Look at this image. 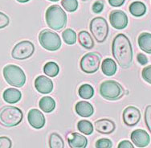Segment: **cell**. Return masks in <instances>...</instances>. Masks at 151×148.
<instances>
[{
	"label": "cell",
	"instance_id": "cell-11",
	"mask_svg": "<svg viewBox=\"0 0 151 148\" xmlns=\"http://www.w3.org/2000/svg\"><path fill=\"white\" fill-rule=\"evenodd\" d=\"M141 112L134 106H128L123 111L122 118L125 125L128 126H134L139 122L141 119Z\"/></svg>",
	"mask_w": 151,
	"mask_h": 148
},
{
	"label": "cell",
	"instance_id": "cell-26",
	"mask_svg": "<svg viewBox=\"0 0 151 148\" xmlns=\"http://www.w3.org/2000/svg\"><path fill=\"white\" fill-rule=\"evenodd\" d=\"M50 148H64V142L62 137L57 133L51 134L49 137Z\"/></svg>",
	"mask_w": 151,
	"mask_h": 148
},
{
	"label": "cell",
	"instance_id": "cell-24",
	"mask_svg": "<svg viewBox=\"0 0 151 148\" xmlns=\"http://www.w3.org/2000/svg\"><path fill=\"white\" fill-rule=\"evenodd\" d=\"M60 72V68L59 65L55 62L53 61H49L45 64L44 67V73L48 77H55L58 75Z\"/></svg>",
	"mask_w": 151,
	"mask_h": 148
},
{
	"label": "cell",
	"instance_id": "cell-30",
	"mask_svg": "<svg viewBox=\"0 0 151 148\" xmlns=\"http://www.w3.org/2000/svg\"><path fill=\"white\" fill-rule=\"evenodd\" d=\"M96 148H112L113 142L109 139H100L96 142Z\"/></svg>",
	"mask_w": 151,
	"mask_h": 148
},
{
	"label": "cell",
	"instance_id": "cell-40",
	"mask_svg": "<svg viewBox=\"0 0 151 148\" xmlns=\"http://www.w3.org/2000/svg\"><path fill=\"white\" fill-rule=\"evenodd\" d=\"M49 1H51V2H58L59 0H49Z\"/></svg>",
	"mask_w": 151,
	"mask_h": 148
},
{
	"label": "cell",
	"instance_id": "cell-13",
	"mask_svg": "<svg viewBox=\"0 0 151 148\" xmlns=\"http://www.w3.org/2000/svg\"><path fill=\"white\" fill-rule=\"evenodd\" d=\"M27 119L29 124L35 129H41L45 125L46 119L44 113L38 110L37 109H32L28 112Z\"/></svg>",
	"mask_w": 151,
	"mask_h": 148
},
{
	"label": "cell",
	"instance_id": "cell-15",
	"mask_svg": "<svg viewBox=\"0 0 151 148\" xmlns=\"http://www.w3.org/2000/svg\"><path fill=\"white\" fill-rule=\"evenodd\" d=\"M94 126L97 132L101 134H112L113 132H114L115 129H116L115 123L110 119L107 118L97 120L96 122H95Z\"/></svg>",
	"mask_w": 151,
	"mask_h": 148
},
{
	"label": "cell",
	"instance_id": "cell-5",
	"mask_svg": "<svg viewBox=\"0 0 151 148\" xmlns=\"http://www.w3.org/2000/svg\"><path fill=\"white\" fill-rule=\"evenodd\" d=\"M23 118L20 109L15 106H7L3 109L0 114L1 124L6 127H13L19 125Z\"/></svg>",
	"mask_w": 151,
	"mask_h": 148
},
{
	"label": "cell",
	"instance_id": "cell-20",
	"mask_svg": "<svg viewBox=\"0 0 151 148\" xmlns=\"http://www.w3.org/2000/svg\"><path fill=\"white\" fill-rule=\"evenodd\" d=\"M78 41L80 44L85 49H92L94 47V40L93 37L86 31H81L79 32Z\"/></svg>",
	"mask_w": 151,
	"mask_h": 148
},
{
	"label": "cell",
	"instance_id": "cell-17",
	"mask_svg": "<svg viewBox=\"0 0 151 148\" xmlns=\"http://www.w3.org/2000/svg\"><path fill=\"white\" fill-rule=\"evenodd\" d=\"M75 110L79 116L83 118H88L92 116L94 113V108L89 102L86 101H81L76 104Z\"/></svg>",
	"mask_w": 151,
	"mask_h": 148
},
{
	"label": "cell",
	"instance_id": "cell-31",
	"mask_svg": "<svg viewBox=\"0 0 151 148\" xmlns=\"http://www.w3.org/2000/svg\"><path fill=\"white\" fill-rule=\"evenodd\" d=\"M145 122L147 128L151 133V105L146 106L145 110Z\"/></svg>",
	"mask_w": 151,
	"mask_h": 148
},
{
	"label": "cell",
	"instance_id": "cell-10",
	"mask_svg": "<svg viewBox=\"0 0 151 148\" xmlns=\"http://www.w3.org/2000/svg\"><path fill=\"white\" fill-rule=\"evenodd\" d=\"M109 22L115 29H124L128 25V16L122 11L114 10L109 15Z\"/></svg>",
	"mask_w": 151,
	"mask_h": 148
},
{
	"label": "cell",
	"instance_id": "cell-16",
	"mask_svg": "<svg viewBox=\"0 0 151 148\" xmlns=\"http://www.w3.org/2000/svg\"><path fill=\"white\" fill-rule=\"evenodd\" d=\"M68 142L70 148H85L88 145V139L81 134L74 132L68 137Z\"/></svg>",
	"mask_w": 151,
	"mask_h": 148
},
{
	"label": "cell",
	"instance_id": "cell-2",
	"mask_svg": "<svg viewBox=\"0 0 151 148\" xmlns=\"http://www.w3.org/2000/svg\"><path fill=\"white\" fill-rule=\"evenodd\" d=\"M45 19L51 29L60 32L67 24V15L59 5H52L47 9Z\"/></svg>",
	"mask_w": 151,
	"mask_h": 148
},
{
	"label": "cell",
	"instance_id": "cell-22",
	"mask_svg": "<svg viewBox=\"0 0 151 148\" xmlns=\"http://www.w3.org/2000/svg\"><path fill=\"white\" fill-rule=\"evenodd\" d=\"M102 73L105 76L114 75L116 72V64L115 61L111 58H106L102 61L101 64Z\"/></svg>",
	"mask_w": 151,
	"mask_h": 148
},
{
	"label": "cell",
	"instance_id": "cell-18",
	"mask_svg": "<svg viewBox=\"0 0 151 148\" xmlns=\"http://www.w3.org/2000/svg\"><path fill=\"white\" fill-rule=\"evenodd\" d=\"M22 97V93L19 90L15 88L6 89L3 93V99L4 101L10 104H15L20 101Z\"/></svg>",
	"mask_w": 151,
	"mask_h": 148
},
{
	"label": "cell",
	"instance_id": "cell-37",
	"mask_svg": "<svg viewBox=\"0 0 151 148\" xmlns=\"http://www.w3.org/2000/svg\"><path fill=\"white\" fill-rule=\"evenodd\" d=\"M117 148H134V147L128 140H123L118 144Z\"/></svg>",
	"mask_w": 151,
	"mask_h": 148
},
{
	"label": "cell",
	"instance_id": "cell-21",
	"mask_svg": "<svg viewBox=\"0 0 151 148\" xmlns=\"http://www.w3.org/2000/svg\"><path fill=\"white\" fill-rule=\"evenodd\" d=\"M39 106L41 109V110L44 111V113H51L55 108V100L51 97H44L40 100Z\"/></svg>",
	"mask_w": 151,
	"mask_h": 148
},
{
	"label": "cell",
	"instance_id": "cell-32",
	"mask_svg": "<svg viewBox=\"0 0 151 148\" xmlns=\"http://www.w3.org/2000/svg\"><path fill=\"white\" fill-rule=\"evenodd\" d=\"M142 76L145 82L151 84V65L146 66L143 69L142 72Z\"/></svg>",
	"mask_w": 151,
	"mask_h": 148
},
{
	"label": "cell",
	"instance_id": "cell-3",
	"mask_svg": "<svg viewBox=\"0 0 151 148\" xmlns=\"http://www.w3.org/2000/svg\"><path fill=\"white\" fill-rule=\"evenodd\" d=\"M3 77L6 82L13 87H23L26 83V75L20 67L8 64L3 69Z\"/></svg>",
	"mask_w": 151,
	"mask_h": 148
},
{
	"label": "cell",
	"instance_id": "cell-28",
	"mask_svg": "<svg viewBox=\"0 0 151 148\" xmlns=\"http://www.w3.org/2000/svg\"><path fill=\"white\" fill-rule=\"evenodd\" d=\"M62 38L64 43L68 45H73L76 42V34L75 31L71 28L64 30L62 33Z\"/></svg>",
	"mask_w": 151,
	"mask_h": 148
},
{
	"label": "cell",
	"instance_id": "cell-27",
	"mask_svg": "<svg viewBox=\"0 0 151 148\" xmlns=\"http://www.w3.org/2000/svg\"><path fill=\"white\" fill-rule=\"evenodd\" d=\"M77 129L80 132H81L86 135H90L93 132V126L92 122L88 120H81L77 123Z\"/></svg>",
	"mask_w": 151,
	"mask_h": 148
},
{
	"label": "cell",
	"instance_id": "cell-6",
	"mask_svg": "<svg viewBox=\"0 0 151 148\" xmlns=\"http://www.w3.org/2000/svg\"><path fill=\"white\" fill-rule=\"evenodd\" d=\"M39 41L41 46L47 51H57L61 47L60 37L57 33L50 29L41 31L39 35Z\"/></svg>",
	"mask_w": 151,
	"mask_h": 148
},
{
	"label": "cell",
	"instance_id": "cell-34",
	"mask_svg": "<svg viewBox=\"0 0 151 148\" xmlns=\"http://www.w3.org/2000/svg\"><path fill=\"white\" fill-rule=\"evenodd\" d=\"M9 24V18L3 12L0 13V28L3 29Z\"/></svg>",
	"mask_w": 151,
	"mask_h": 148
},
{
	"label": "cell",
	"instance_id": "cell-23",
	"mask_svg": "<svg viewBox=\"0 0 151 148\" xmlns=\"http://www.w3.org/2000/svg\"><path fill=\"white\" fill-rule=\"evenodd\" d=\"M129 12L135 17H141L145 15L146 12V6L142 2L136 1L132 3L129 7Z\"/></svg>",
	"mask_w": 151,
	"mask_h": 148
},
{
	"label": "cell",
	"instance_id": "cell-7",
	"mask_svg": "<svg viewBox=\"0 0 151 148\" xmlns=\"http://www.w3.org/2000/svg\"><path fill=\"white\" fill-rule=\"evenodd\" d=\"M90 32L98 43H103L107 39L109 28L105 18L96 17L90 22Z\"/></svg>",
	"mask_w": 151,
	"mask_h": 148
},
{
	"label": "cell",
	"instance_id": "cell-14",
	"mask_svg": "<svg viewBox=\"0 0 151 148\" xmlns=\"http://www.w3.org/2000/svg\"><path fill=\"white\" fill-rule=\"evenodd\" d=\"M35 87L40 93L48 94L53 90V82L45 76H39L35 79Z\"/></svg>",
	"mask_w": 151,
	"mask_h": 148
},
{
	"label": "cell",
	"instance_id": "cell-25",
	"mask_svg": "<svg viewBox=\"0 0 151 148\" xmlns=\"http://www.w3.org/2000/svg\"><path fill=\"white\" fill-rule=\"evenodd\" d=\"M78 93L80 97L84 100L92 98L94 94V90L92 85L88 84H82L81 87L79 88Z\"/></svg>",
	"mask_w": 151,
	"mask_h": 148
},
{
	"label": "cell",
	"instance_id": "cell-41",
	"mask_svg": "<svg viewBox=\"0 0 151 148\" xmlns=\"http://www.w3.org/2000/svg\"><path fill=\"white\" fill-rule=\"evenodd\" d=\"M82 1H86V0H82Z\"/></svg>",
	"mask_w": 151,
	"mask_h": 148
},
{
	"label": "cell",
	"instance_id": "cell-19",
	"mask_svg": "<svg viewBox=\"0 0 151 148\" xmlns=\"http://www.w3.org/2000/svg\"><path fill=\"white\" fill-rule=\"evenodd\" d=\"M138 45L143 52L151 54V34L148 32H143L138 36Z\"/></svg>",
	"mask_w": 151,
	"mask_h": 148
},
{
	"label": "cell",
	"instance_id": "cell-12",
	"mask_svg": "<svg viewBox=\"0 0 151 148\" xmlns=\"http://www.w3.org/2000/svg\"><path fill=\"white\" fill-rule=\"evenodd\" d=\"M131 140L134 144L137 147H145L150 144V138L149 134L144 130L137 129L132 132L131 134Z\"/></svg>",
	"mask_w": 151,
	"mask_h": 148
},
{
	"label": "cell",
	"instance_id": "cell-38",
	"mask_svg": "<svg viewBox=\"0 0 151 148\" xmlns=\"http://www.w3.org/2000/svg\"><path fill=\"white\" fill-rule=\"evenodd\" d=\"M125 0H109V3L112 6H115V7H118V6H122Z\"/></svg>",
	"mask_w": 151,
	"mask_h": 148
},
{
	"label": "cell",
	"instance_id": "cell-8",
	"mask_svg": "<svg viewBox=\"0 0 151 148\" xmlns=\"http://www.w3.org/2000/svg\"><path fill=\"white\" fill-rule=\"evenodd\" d=\"M101 64V56L97 52H89L83 56L81 61V69L85 73H96Z\"/></svg>",
	"mask_w": 151,
	"mask_h": 148
},
{
	"label": "cell",
	"instance_id": "cell-36",
	"mask_svg": "<svg viewBox=\"0 0 151 148\" xmlns=\"http://www.w3.org/2000/svg\"><path fill=\"white\" fill-rule=\"evenodd\" d=\"M137 60L138 61V63L142 64V65H145L148 63L147 56L145 54H143V53H138L137 56Z\"/></svg>",
	"mask_w": 151,
	"mask_h": 148
},
{
	"label": "cell",
	"instance_id": "cell-9",
	"mask_svg": "<svg viewBox=\"0 0 151 148\" xmlns=\"http://www.w3.org/2000/svg\"><path fill=\"white\" fill-rule=\"evenodd\" d=\"M35 52V46L29 40H23L18 43L12 52V56L15 60L30 58Z\"/></svg>",
	"mask_w": 151,
	"mask_h": 148
},
{
	"label": "cell",
	"instance_id": "cell-39",
	"mask_svg": "<svg viewBox=\"0 0 151 148\" xmlns=\"http://www.w3.org/2000/svg\"><path fill=\"white\" fill-rule=\"evenodd\" d=\"M16 1L20 3H27V2H29L30 0H16Z\"/></svg>",
	"mask_w": 151,
	"mask_h": 148
},
{
	"label": "cell",
	"instance_id": "cell-29",
	"mask_svg": "<svg viewBox=\"0 0 151 148\" xmlns=\"http://www.w3.org/2000/svg\"><path fill=\"white\" fill-rule=\"evenodd\" d=\"M61 5L68 12H74L78 8L77 0H62Z\"/></svg>",
	"mask_w": 151,
	"mask_h": 148
},
{
	"label": "cell",
	"instance_id": "cell-1",
	"mask_svg": "<svg viewBox=\"0 0 151 148\" xmlns=\"http://www.w3.org/2000/svg\"><path fill=\"white\" fill-rule=\"evenodd\" d=\"M113 57L122 69L129 68L133 61V48L128 37L124 34H118L112 44Z\"/></svg>",
	"mask_w": 151,
	"mask_h": 148
},
{
	"label": "cell",
	"instance_id": "cell-4",
	"mask_svg": "<svg viewBox=\"0 0 151 148\" xmlns=\"http://www.w3.org/2000/svg\"><path fill=\"white\" fill-rule=\"evenodd\" d=\"M100 93L106 100L116 101L122 97L125 94V90L120 83L113 80H109L101 84Z\"/></svg>",
	"mask_w": 151,
	"mask_h": 148
},
{
	"label": "cell",
	"instance_id": "cell-33",
	"mask_svg": "<svg viewBox=\"0 0 151 148\" xmlns=\"http://www.w3.org/2000/svg\"><path fill=\"white\" fill-rule=\"evenodd\" d=\"M12 142L8 137L2 136L0 138V148H12Z\"/></svg>",
	"mask_w": 151,
	"mask_h": 148
},
{
	"label": "cell",
	"instance_id": "cell-35",
	"mask_svg": "<svg viewBox=\"0 0 151 148\" xmlns=\"http://www.w3.org/2000/svg\"><path fill=\"white\" fill-rule=\"evenodd\" d=\"M93 12L94 13H96V14H99V13H101L103 11V9H104V4L101 3V2H95V3H93Z\"/></svg>",
	"mask_w": 151,
	"mask_h": 148
}]
</instances>
